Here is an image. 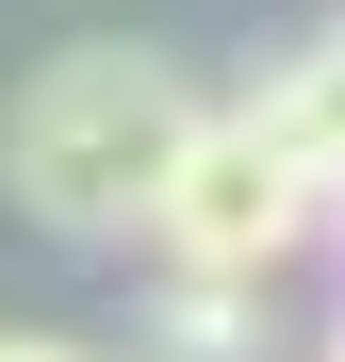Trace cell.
<instances>
[{
  "label": "cell",
  "instance_id": "6da1fadb",
  "mask_svg": "<svg viewBox=\"0 0 345 362\" xmlns=\"http://www.w3.org/2000/svg\"><path fill=\"white\" fill-rule=\"evenodd\" d=\"M198 132V83L164 66V49H49V66L17 83V115H0V198H17L33 230H66V247H132L148 198H164V165H181Z\"/></svg>",
  "mask_w": 345,
  "mask_h": 362
},
{
  "label": "cell",
  "instance_id": "8992f818",
  "mask_svg": "<svg viewBox=\"0 0 345 362\" xmlns=\"http://www.w3.org/2000/svg\"><path fill=\"white\" fill-rule=\"evenodd\" d=\"M329 230H345V181H329Z\"/></svg>",
  "mask_w": 345,
  "mask_h": 362
},
{
  "label": "cell",
  "instance_id": "5b68a950",
  "mask_svg": "<svg viewBox=\"0 0 345 362\" xmlns=\"http://www.w3.org/2000/svg\"><path fill=\"white\" fill-rule=\"evenodd\" d=\"M0 362H83V346L66 329H0Z\"/></svg>",
  "mask_w": 345,
  "mask_h": 362
},
{
  "label": "cell",
  "instance_id": "52a82bcc",
  "mask_svg": "<svg viewBox=\"0 0 345 362\" xmlns=\"http://www.w3.org/2000/svg\"><path fill=\"white\" fill-rule=\"evenodd\" d=\"M329 362H345V313H329Z\"/></svg>",
  "mask_w": 345,
  "mask_h": 362
},
{
  "label": "cell",
  "instance_id": "277c9868",
  "mask_svg": "<svg viewBox=\"0 0 345 362\" xmlns=\"http://www.w3.org/2000/svg\"><path fill=\"white\" fill-rule=\"evenodd\" d=\"M263 329V280H181L164 264V362H247Z\"/></svg>",
  "mask_w": 345,
  "mask_h": 362
},
{
  "label": "cell",
  "instance_id": "3957f363",
  "mask_svg": "<svg viewBox=\"0 0 345 362\" xmlns=\"http://www.w3.org/2000/svg\"><path fill=\"white\" fill-rule=\"evenodd\" d=\"M263 115H279V132L313 148V181H345V17L279 49V83H263Z\"/></svg>",
  "mask_w": 345,
  "mask_h": 362
},
{
  "label": "cell",
  "instance_id": "7a4b0ae2",
  "mask_svg": "<svg viewBox=\"0 0 345 362\" xmlns=\"http://www.w3.org/2000/svg\"><path fill=\"white\" fill-rule=\"evenodd\" d=\"M313 230H329L313 148L279 132L263 99H247V115H214V99H198V132H181V165H164V198H148L132 247H148V264H181V280H279Z\"/></svg>",
  "mask_w": 345,
  "mask_h": 362
}]
</instances>
